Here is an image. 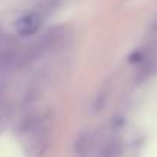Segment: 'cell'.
I'll use <instances>...</instances> for the list:
<instances>
[{
    "label": "cell",
    "instance_id": "obj_1",
    "mask_svg": "<svg viewBox=\"0 0 157 157\" xmlns=\"http://www.w3.org/2000/svg\"><path fill=\"white\" fill-rule=\"evenodd\" d=\"M41 25H43V14H40V12H29V14H25L23 17H20L17 20L15 31L21 37H29V35L35 34L40 29Z\"/></svg>",
    "mask_w": 157,
    "mask_h": 157
}]
</instances>
